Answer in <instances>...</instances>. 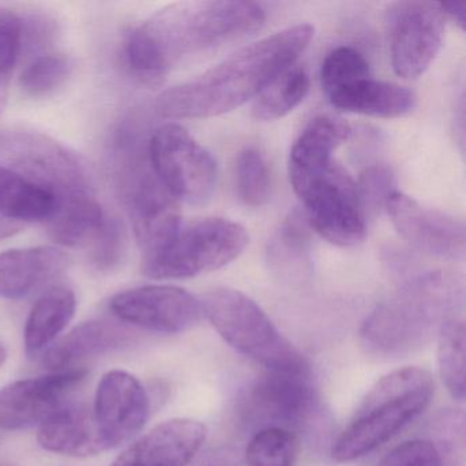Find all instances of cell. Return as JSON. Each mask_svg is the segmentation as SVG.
<instances>
[{
	"label": "cell",
	"mask_w": 466,
	"mask_h": 466,
	"mask_svg": "<svg viewBox=\"0 0 466 466\" xmlns=\"http://www.w3.org/2000/svg\"><path fill=\"white\" fill-rule=\"evenodd\" d=\"M264 23L266 12L255 2H179L130 32L125 58L136 75L157 80L193 56L256 34Z\"/></svg>",
	"instance_id": "6da1fadb"
},
{
	"label": "cell",
	"mask_w": 466,
	"mask_h": 466,
	"mask_svg": "<svg viewBox=\"0 0 466 466\" xmlns=\"http://www.w3.org/2000/svg\"><path fill=\"white\" fill-rule=\"evenodd\" d=\"M313 36L310 24H297L250 43L203 75L166 89L157 96L155 111L167 119L212 118L230 113L293 66Z\"/></svg>",
	"instance_id": "7a4b0ae2"
},
{
	"label": "cell",
	"mask_w": 466,
	"mask_h": 466,
	"mask_svg": "<svg viewBox=\"0 0 466 466\" xmlns=\"http://www.w3.org/2000/svg\"><path fill=\"white\" fill-rule=\"evenodd\" d=\"M461 301L462 289L451 275H420L372 310L362 323L360 342L379 359L409 356L439 334Z\"/></svg>",
	"instance_id": "3957f363"
},
{
	"label": "cell",
	"mask_w": 466,
	"mask_h": 466,
	"mask_svg": "<svg viewBox=\"0 0 466 466\" xmlns=\"http://www.w3.org/2000/svg\"><path fill=\"white\" fill-rule=\"evenodd\" d=\"M435 391L424 368L392 370L373 384L332 444L337 462H351L391 441L430 405Z\"/></svg>",
	"instance_id": "277c9868"
},
{
	"label": "cell",
	"mask_w": 466,
	"mask_h": 466,
	"mask_svg": "<svg viewBox=\"0 0 466 466\" xmlns=\"http://www.w3.org/2000/svg\"><path fill=\"white\" fill-rule=\"evenodd\" d=\"M0 165L50 193L56 200L54 212L97 198L94 177L83 157L43 133L0 129Z\"/></svg>",
	"instance_id": "5b68a950"
},
{
	"label": "cell",
	"mask_w": 466,
	"mask_h": 466,
	"mask_svg": "<svg viewBox=\"0 0 466 466\" xmlns=\"http://www.w3.org/2000/svg\"><path fill=\"white\" fill-rule=\"evenodd\" d=\"M201 307L218 334L242 356L274 372L309 375L305 357L247 294L214 289L203 297Z\"/></svg>",
	"instance_id": "8992f818"
},
{
	"label": "cell",
	"mask_w": 466,
	"mask_h": 466,
	"mask_svg": "<svg viewBox=\"0 0 466 466\" xmlns=\"http://www.w3.org/2000/svg\"><path fill=\"white\" fill-rule=\"evenodd\" d=\"M249 244L247 228L223 218H206L181 226L173 241L157 255L143 260L151 279H187L233 263Z\"/></svg>",
	"instance_id": "52a82bcc"
},
{
	"label": "cell",
	"mask_w": 466,
	"mask_h": 466,
	"mask_svg": "<svg viewBox=\"0 0 466 466\" xmlns=\"http://www.w3.org/2000/svg\"><path fill=\"white\" fill-rule=\"evenodd\" d=\"M143 260L162 252L182 226L179 201L152 170L148 155L114 168Z\"/></svg>",
	"instance_id": "ba28073f"
},
{
	"label": "cell",
	"mask_w": 466,
	"mask_h": 466,
	"mask_svg": "<svg viewBox=\"0 0 466 466\" xmlns=\"http://www.w3.org/2000/svg\"><path fill=\"white\" fill-rule=\"evenodd\" d=\"M148 159L177 200L200 206L211 198L217 187V162L181 125L170 122L154 130L149 136Z\"/></svg>",
	"instance_id": "9c48e42d"
},
{
	"label": "cell",
	"mask_w": 466,
	"mask_h": 466,
	"mask_svg": "<svg viewBox=\"0 0 466 466\" xmlns=\"http://www.w3.org/2000/svg\"><path fill=\"white\" fill-rule=\"evenodd\" d=\"M304 204L308 225L338 247H354L365 238L367 225L357 187L337 162L310 179L297 193Z\"/></svg>",
	"instance_id": "30bf717a"
},
{
	"label": "cell",
	"mask_w": 466,
	"mask_h": 466,
	"mask_svg": "<svg viewBox=\"0 0 466 466\" xmlns=\"http://www.w3.org/2000/svg\"><path fill=\"white\" fill-rule=\"evenodd\" d=\"M446 21L439 4L411 0L390 6L387 26L395 75L414 80L430 69L443 46Z\"/></svg>",
	"instance_id": "8fae6325"
},
{
	"label": "cell",
	"mask_w": 466,
	"mask_h": 466,
	"mask_svg": "<svg viewBox=\"0 0 466 466\" xmlns=\"http://www.w3.org/2000/svg\"><path fill=\"white\" fill-rule=\"evenodd\" d=\"M308 376L268 370L256 379L242 402L245 419L258 430L279 427L293 431L309 424L320 402Z\"/></svg>",
	"instance_id": "7c38bea8"
},
{
	"label": "cell",
	"mask_w": 466,
	"mask_h": 466,
	"mask_svg": "<svg viewBox=\"0 0 466 466\" xmlns=\"http://www.w3.org/2000/svg\"><path fill=\"white\" fill-rule=\"evenodd\" d=\"M110 310L118 320L162 334H178L200 323V299L176 286H141L111 299Z\"/></svg>",
	"instance_id": "4fadbf2b"
},
{
	"label": "cell",
	"mask_w": 466,
	"mask_h": 466,
	"mask_svg": "<svg viewBox=\"0 0 466 466\" xmlns=\"http://www.w3.org/2000/svg\"><path fill=\"white\" fill-rule=\"evenodd\" d=\"M386 211L398 234L419 252L449 260H458L465 256L462 220L446 212L428 208L398 190L387 201Z\"/></svg>",
	"instance_id": "5bb4252c"
},
{
	"label": "cell",
	"mask_w": 466,
	"mask_h": 466,
	"mask_svg": "<svg viewBox=\"0 0 466 466\" xmlns=\"http://www.w3.org/2000/svg\"><path fill=\"white\" fill-rule=\"evenodd\" d=\"M151 410L148 394L137 378L125 370H110L97 386L92 411L106 451L138 435Z\"/></svg>",
	"instance_id": "9a60e30c"
},
{
	"label": "cell",
	"mask_w": 466,
	"mask_h": 466,
	"mask_svg": "<svg viewBox=\"0 0 466 466\" xmlns=\"http://www.w3.org/2000/svg\"><path fill=\"white\" fill-rule=\"evenodd\" d=\"M86 370L50 372L15 381L0 390V430H24L42 424L64 405V398L84 380Z\"/></svg>",
	"instance_id": "2e32d148"
},
{
	"label": "cell",
	"mask_w": 466,
	"mask_h": 466,
	"mask_svg": "<svg viewBox=\"0 0 466 466\" xmlns=\"http://www.w3.org/2000/svg\"><path fill=\"white\" fill-rule=\"evenodd\" d=\"M206 438L198 420H168L133 441L111 466H187Z\"/></svg>",
	"instance_id": "e0dca14e"
},
{
	"label": "cell",
	"mask_w": 466,
	"mask_h": 466,
	"mask_svg": "<svg viewBox=\"0 0 466 466\" xmlns=\"http://www.w3.org/2000/svg\"><path fill=\"white\" fill-rule=\"evenodd\" d=\"M351 129L343 119L321 116L310 121L294 143L289 160V176L294 192L334 163V152L350 137Z\"/></svg>",
	"instance_id": "ac0fdd59"
},
{
	"label": "cell",
	"mask_w": 466,
	"mask_h": 466,
	"mask_svg": "<svg viewBox=\"0 0 466 466\" xmlns=\"http://www.w3.org/2000/svg\"><path fill=\"white\" fill-rule=\"evenodd\" d=\"M67 256L39 247L0 253V297L20 299L56 279L67 268Z\"/></svg>",
	"instance_id": "d6986e66"
},
{
	"label": "cell",
	"mask_w": 466,
	"mask_h": 466,
	"mask_svg": "<svg viewBox=\"0 0 466 466\" xmlns=\"http://www.w3.org/2000/svg\"><path fill=\"white\" fill-rule=\"evenodd\" d=\"M127 329L107 320H91L76 327L61 340L54 343L42 362L50 372L81 370L86 360L116 350L129 342Z\"/></svg>",
	"instance_id": "ffe728a7"
},
{
	"label": "cell",
	"mask_w": 466,
	"mask_h": 466,
	"mask_svg": "<svg viewBox=\"0 0 466 466\" xmlns=\"http://www.w3.org/2000/svg\"><path fill=\"white\" fill-rule=\"evenodd\" d=\"M37 441L56 454L88 457L106 451L94 411L84 405H62L40 424Z\"/></svg>",
	"instance_id": "44dd1931"
},
{
	"label": "cell",
	"mask_w": 466,
	"mask_h": 466,
	"mask_svg": "<svg viewBox=\"0 0 466 466\" xmlns=\"http://www.w3.org/2000/svg\"><path fill=\"white\" fill-rule=\"evenodd\" d=\"M329 99L338 110L386 119L409 116L417 105L416 95L410 89L372 77L338 89L329 95Z\"/></svg>",
	"instance_id": "7402d4cb"
},
{
	"label": "cell",
	"mask_w": 466,
	"mask_h": 466,
	"mask_svg": "<svg viewBox=\"0 0 466 466\" xmlns=\"http://www.w3.org/2000/svg\"><path fill=\"white\" fill-rule=\"evenodd\" d=\"M304 212L293 211L268 241L267 263L272 274L289 283H302L312 274V239Z\"/></svg>",
	"instance_id": "603a6c76"
},
{
	"label": "cell",
	"mask_w": 466,
	"mask_h": 466,
	"mask_svg": "<svg viewBox=\"0 0 466 466\" xmlns=\"http://www.w3.org/2000/svg\"><path fill=\"white\" fill-rule=\"evenodd\" d=\"M76 294L66 286H54L46 291L29 313L24 331L28 359L45 354L75 318Z\"/></svg>",
	"instance_id": "cb8c5ba5"
},
{
	"label": "cell",
	"mask_w": 466,
	"mask_h": 466,
	"mask_svg": "<svg viewBox=\"0 0 466 466\" xmlns=\"http://www.w3.org/2000/svg\"><path fill=\"white\" fill-rule=\"evenodd\" d=\"M56 211V200L17 171L0 165V217L13 222L47 223Z\"/></svg>",
	"instance_id": "d4e9b609"
},
{
	"label": "cell",
	"mask_w": 466,
	"mask_h": 466,
	"mask_svg": "<svg viewBox=\"0 0 466 466\" xmlns=\"http://www.w3.org/2000/svg\"><path fill=\"white\" fill-rule=\"evenodd\" d=\"M308 91L309 77L307 72L293 65L256 96L252 107L253 118L261 122L283 118L304 102Z\"/></svg>",
	"instance_id": "484cf974"
},
{
	"label": "cell",
	"mask_w": 466,
	"mask_h": 466,
	"mask_svg": "<svg viewBox=\"0 0 466 466\" xmlns=\"http://www.w3.org/2000/svg\"><path fill=\"white\" fill-rule=\"evenodd\" d=\"M439 375L455 400H465V321L458 312L450 316L438 334Z\"/></svg>",
	"instance_id": "4316f807"
},
{
	"label": "cell",
	"mask_w": 466,
	"mask_h": 466,
	"mask_svg": "<svg viewBox=\"0 0 466 466\" xmlns=\"http://www.w3.org/2000/svg\"><path fill=\"white\" fill-rule=\"evenodd\" d=\"M299 436L293 431L267 427L256 431L248 443V466H294L299 455Z\"/></svg>",
	"instance_id": "83f0119b"
},
{
	"label": "cell",
	"mask_w": 466,
	"mask_h": 466,
	"mask_svg": "<svg viewBox=\"0 0 466 466\" xmlns=\"http://www.w3.org/2000/svg\"><path fill=\"white\" fill-rule=\"evenodd\" d=\"M72 72L73 62L69 56L56 53L39 54L24 67L20 86L29 96H47L61 88Z\"/></svg>",
	"instance_id": "f1b7e54d"
},
{
	"label": "cell",
	"mask_w": 466,
	"mask_h": 466,
	"mask_svg": "<svg viewBox=\"0 0 466 466\" xmlns=\"http://www.w3.org/2000/svg\"><path fill=\"white\" fill-rule=\"evenodd\" d=\"M237 190L249 207H261L271 196V173L258 149L245 148L239 152L236 166Z\"/></svg>",
	"instance_id": "f546056e"
},
{
	"label": "cell",
	"mask_w": 466,
	"mask_h": 466,
	"mask_svg": "<svg viewBox=\"0 0 466 466\" xmlns=\"http://www.w3.org/2000/svg\"><path fill=\"white\" fill-rule=\"evenodd\" d=\"M370 77V67L365 56L356 48L340 46L334 48L321 65V86L327 96L338 89Z\"/></svg>",
	"instance_id": "4dcf8cb0"
},
{
	"label": "cell",
	"mask_w": 466,
	"mask_h": 466,
	"mask_svg": "<svg viewBox=\"0 0 466 466\" xmlns=\"http://www.w3.org/2000/svg\"><path fill=\"white\" fill-rule=\"evenodd\" d=\"M23 54V20L12 10L0 7V114L6 106L10 81Z\"/></svg>",
	"instance_id": "1f68e13d"
},
{
	"label": "cell",
	"mask_w": 466,
	"mask_h": 466,
	"mask_svg": "<svg viewBox=\"0 0 466 466\" xmlns=\"http://www.w3.org/2000/svg\"><path fill=\"white\" fill-rule=\"evenodd\" d=\"M127 250V234L118 218L108 214L105 225L89 245V260L100 271H110L121 263Z\"/></svg>",
	"instance_id": "d6a6232c"
},
{
	"label": "cell",
	"mask_w": 466,
	"mask_h": 466,
	"mask_svg": "<svg viewBox=\"0 0 466 466\" xmlns=\"http://www.w3.org/2000/svg\"><path fill=\"white\" fill-rule=\"evenodd\" d=\"M357 195L364 215L375 214L379 209H386L387 201L395 190V178L392 171L383 165L370 166L362 171L356 182Z\"/></svg>",
	"instance_id": "836d02e7"
},
{
	"label": "cell",
	"mask_w": 466,
	"mask_h": 466,
	"mask_svg": "<svg viewBox=\"0 0 466 466\" xmlns=\"http://www.w3.org/2000/svg\"><path fill=\"white\" fill-rule=\"evenodd\" d=\"M376 466H441V457L432 441L413 439L394 447Z\"/></svg>",
	"instance_id": "e575fe53"
},
{
	"label": "cell",
	"mask_w": 466,
	"mask_h": 466,
	"mask_svg": "<svg viewBox=\"0 0 466 466\" xmlns=\"http://www.w3.org/2000/svg\"><path fill=\"white\" fill-rule=\"evenodd\" d=\"M441 13H443L446 20L454 21L460 29H465L466 21V5L455 4V2H446V4H439Z\"/></svg>",
	"instance_id": "d590c367"
},
{
	"label": "cell",
	"mask_w": 466,
	"mask_h": 466,
	"mask_svg": "<svg viewBox=\"0 0 466 466\" xmlns=\"http://www.w3.org/2000/svg\"><path fill=\"white\" fill-rule=\"evenodd\" d=\"M21 228H23V225H20V223L13 222V220L0 217V241L15 236L18 231H21Z\"/></svg>",
	"instance_id": "8d00e7d4"
},
{
	"label": "cell",
	"mask_w": 466,
	"mask_h": 466,
	"mask_svg": "<svg viewBox=\"0 0 466 466\" xmlns=\"http://www.w3.org/2000/svg\"><path fill=\"white\" fill-rule=\"evenodd\" d=\"M6 350H5L4 346L0 345V368L4 367L5 362H6Z\"/></svg>",
	"instance_id": "74e56055"
}]
</instances>
